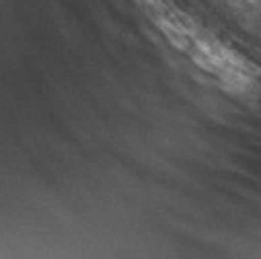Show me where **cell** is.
Here are the masks:
<instances>
[{"instance_id": "obj_1", "label": "cell", "mask_w": 261, "mask_h": 259, "mask_svg": "<svg viewBox=\"0 0 261 259\" xmlns=\"http://www.w3.org/2000/svg\"><path fill=\"white\" fill-rule=\"evenodd\" d=\"M142 7L169 43L185 54L200 70L222 83L224 89L234 95H261V70L247 58L239 56L232 47L165 0H146Z\"/></svg>"}]
</instances>
